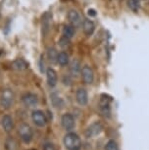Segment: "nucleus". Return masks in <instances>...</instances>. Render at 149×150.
Listing matches in <instances>:
<instances>
[{
    "label": "nucleus",
    "mask_w": 149,
    "mask_h": 150,
    "mask_svg": "<svg viewBox=\"0 0 149 150\" xmlns=\"http://www.w3.org/2000/svg\"><path fill=\"white\" fill-rule=\"evenodd\" d=\"M13 68L15 70H18V71H24L26 70L28 67H29V64L27 63L24 59H17L13 62L12 64Z\"/></svg>",
    "instance_id": "dca6fc26"
},
{
    "label": "nucleus",
    "mask_w": 149,
    "mask_h": 150,
    "mask_svg": "<svg viewBox=\"0 0 149 150\" xmlns=\"http://www.w3.org/2000/svg\"><path fill=\"white\" fill-rule=\"evenodd\" d=\"M23 102L27 107H35L38 103V97L33 93H26L23 96Z\"/></svg>",
    "instance_id": "f8f14e48"
},
{
    "label": "nucleus",
    "mask_w": 149,
    "mask_h": 150,
    "mask_svg": "<svg viewBox=\"0 0 149 150\" xmlns=\"http://www.w3.org/2000/svg\"><path fill=\"white\" fill-rule=\"evenodd\" d=\"M128 6L131 11L137 12L139 9V1L138 0H128Z\"/></svg>",
    "instance_id": "412c9836"
},
{
    "label": "nucleus",
    "mask_w": 149,
    "mask_h": 150,
    "mask_svg": "<svg viewBox=\"0 0 149 150\" xmlns=\"http://www.w3.org/2000/svg\"><path fill=\"white\" fill-rule=\"evenodd\" d=\"M40 70H41V72H43V70H44V61H43V57L41 56V58H40Z\"/></svg>",
    "instance_id": "a878e982"
},
{
    "label": "nucleus",
    "mask_w": 149,
    "mask_h": 150,
    "mask_svg": "<svg viewBox=\"0 0 149 150\" xmlns=\"http://www.w3.org/2000/svg\"><path fill=\"white\" fill-rule=\"evenodd\" d=\"M68 19H69V22L71 23V25L75 29L80 28L81 26V24H83L81 18L77 10H74V9L70 10L68 13Z\"/></svg>",
    "instance_id": "0eeeda50"
},
{
    "label": "nucleus",
    "mask_w": 149,
    "mask_h": 150,
    "mask_svg": "<svg viewBox=\"0 0 149 150\" xmlns=\"http://www.w3.org/2000/svg\"><path fill=\"white\" fill-rule=\"evenodd\" d=\"M102 129H103V127L100 123H98V122L93 123L92 125H90L88 129H86L85 137H88V138L96 137V135H98L101 132H102Z\"/></svg>",
    "instance_id": "6e6552de"
},
{
    "label": "nucleus",
    "mask_w": 149,
    "mask_h": 150,
    "mask_svg": "<svg viewBox=\"0 0 149 150\" xmlns=\"http://www.w3.org/2000/svg\"><path fill=\"white\" fill-rule=\"evenodd\" d=\"M14 102V92L11 89H3L0 94V105L2 108L8 109Z\"/></svg>",
    "instance_id": "7ed1b4c3"
},
{
    "label": "nucleus",
    "mask_w": 149,
    "mask_h": 150,
    "mask_svg": "<svg viewBox=\"0 0 149 150\" xmlns=\"http://www.w3.org/2000/svg\"><path fill=\"white\" fill-rule=\"evenodd\" d=\"M81 77H83V80L84 81V83L86 84H90L93 83L94 81V74L93 71L89 66L85 65L81 68Z\"/></svg>",
    "instance_id": "423d86ee"
},
{
    "label": "nucleus",
    "mask_w": 149,
    "mask_h": 150,
    "mask_svg": "<svg viewBox=\"0 0 149 150\" xmlns=\"http://www.w3.org/2000/svg\"><path fill=\"white\" fill-rule=\"evenodd\" d=\"M69 55L68 53H66L65 51H62L60 53H58V58H57V63L60 64L61 66H66L69 64Z\"/></svg>",
    "instance_id": "a211bd4d"
},
{
    "label": "nucleus",
    "mask_w": 149,
    "mask_h": 150,
    "mask_svg": "<svg viewBox=\"0 0 149 150\" xmlns=\"http://www.w3.org/2000/svg\"><path fill=\"white\" fill-rule=\"evenodd\" d=\"M70 72H71V75L73 77H78L80 75V73L81 72V63L78 60H73L71 62V65H70Z\"/></svg>",
    "instance_id": "2eb2a0df"
},
{
    "label": "nucleus",
    "mask_w": 149,
    "mask_h": 150,
    "mask_svg": "<svg viewBox=\"0 0 149 150\" xmlns=\"http://www.w3.org/2000/svg\"><path fill=\"white\" fill-rule=\"evenodd\" d=\"M105 150H119V147H118V144L116 141L113 139H110L106 143Z\"/></svg>",
    "instance_id": "5701e85b"
},
{
    "label": "nucleus",
    "mask_w": 149,
    "mask_h": 150,
    "mask_svg": "<svg viewBox=\"0 0 149 150\" xmlns=\"http://www.w3.org/2000/svg\"><path fill=\"white\" fill-rule=\"evenodd\" d=\"M49 30V14L46 13L42 18V33L45 36Z\"/></svg>",
    "instance_id": "aec40b11"
},
{
    "label": "nucleus",
    "mask_w": 149,
    "mask_h": 150,
    "mask_svg": "<svg viewBox=\"0 0 149 150\" xmlns=\"http://www.w3.org/2000/svg\"><path fill=\"white\" fill-rule=\"evenodd\" d=\"M64 145L67 150H81V140L75 132H69L64 137Z\"/></svg>",
    "instance_id": "f257e3e1"
},
{
    "label": "nucleus",
    "mask_w": 149,
    "mask_h": 150,
    "mask_svg": "<svg viewBox=\"0 0 149 150\" xmlns=\"http://www.w3.org/2000/svg\"><path fill=\"white\" fill-rule=\"evenodd\" d=\"M76 33V29L72 25H65L63 28V35L67 36L69 38H72L73 36L75 35Z\"/></svg>",
    "instance_id": "6ab92c4d"
},
{
    "label": "nucleus",
    "mask_w": 149,
    "mask_h": 150,
    "mask_svg": "<svg viewBox=\"0 0 149 150\" xmlns=\"http://www.w3.org/2000/svg\"><path fill=\"white\" fill-rule=\"evenodd\" d=\"M18 134L21 137V139L24 141L25 143H30L32 139L33 132L32 129L30 128V125L28 124H21L18 128Z\"/></svg>",
    "instance_id": "f03ea898"
},
{
    "label": "nucleus",
    "mask_w": 149,
    "mask_h": 150,
    "mask_svg": "<svg viewBox=\"0 0 149 150\" xmlns=\"http://www.w3.org/2000/svg\"><path fill=\"white\" fill-rule=\"evenodd\" d=\"M43 150H56L54 144L51 142H46L43 145Z\"/></svg>",
    "instance_id": "b1692460"
},
{
    "label": "nucleus",
    "mask_w": 149,
    "mask_h": 150,
    "mask_svg": "<svg viewBox=\"0 0 149 150\" xmlns=\"http://www.w3.org/2000/svg\"><path fill=\"white\" fill-rule=\"evenodd\" d=\"M32 119L33 123L37 127H40V128L45 127V125L47 124L46 116L43 112L40 111V110H35V111L32 113Z\"/></svg>",
    "instance_id": "39448f33"
},
{
    "label": "nucleus",
    "mask_w": 149,
    "mask_h": 150,
    "mask_svg": "<svg viewBox=\"0 0 149 150\" xmlns=\"http://www.w3.org/2000/svg\"><path fill=\"white\" fill-rule=\"evenodd\" d=\"M46 79H47V83H48V86L50 87L56 86V84L58 83V76L54 69H52V68H48L47 69Z\"/></svg>",
    "instance_id": "9b49d317"
},
{
    "label": "nucleus",
    "mask_w": 149,
    "mask_h": 150,
    "mask_svg": "<svg viewBox=\"0 0 149 150\" xmlns=\"http://www.w3.org/2000/svg\"><path fill=\"white\" fill-rule=\"evenodd\" d=\"M61 122H62V126H63V128L66 131H72L75 128V119L72 114H69V113L64 114L62 116Z\"/></svg>",
    "instance_id": "1a4fd4ad"
},
{
    "label": "nucleus",
    "mask_w": 149,
    "mask_h": 150,
    "mask_svg": "<svg viewBox=\"0 0 149 150\" xmlns=\"http://www.w3.org/2000/svg\"><path fill=\"white\" fill-rule=\"evenodd\" d=\"M111 101H112L111 97H108L107 95L101 96L100 103H99V109H100L101 114L106 118H110V116H111V108H110Z\"/></svg>",
    "instance_id": "20e7f679"
},
{
    "label": "nucleus",
    "mask_w": 149,
    "mask_h": 150,
    "mask_svg": "<svg viewBox=\"0 0 149 150\" xmlns=\"http://www.w3.org/2000/svg\"><path fill=\"white\" fill-rule=\"evenodd\" d=\"M1 126L2 129H4V132H10L14 128V122L12 117L9 115H4L1 119Z\"/></svg>",
    "instance_id": "ddd939ff"
},
{
    "label": "nucleus",
    "mask_w": 149,
    "mask_h": 150,
    "mask_svg": "<svg viewBox=\"0 0 149 150\" xmlns=\"http://www.w3.org/2000/svg\"><path fill=\"white\" fill-rule=\"evenodd\" d=\"M94 29H95L94 23L92 22L91 20H88V19L83 20V33H85L86 35H91L94 32Z\"/></svg>",
    "instance_id": "4468645a"
},
{
    "label": "nucleus",
    "mask_w": 149,
    "mask_h": 150,
    "mask_svg": "<svg viewBox=\"0 0 149 150\" xmlns=\"http://www.w3.org/2000/svg\"><path fill=\"white\" fill-rule=\"evenodd\" d=\"M76 99H77L78 103L81 106H84L88 104V91H86L85 88L83 87H80L77 92H76Z\"/></svg>",
    "instance_id": "9d476101"
},
{
    "label": "nucleus",
    "mask_w": 149,
    "mask_h": 150,
    "mask_svg": "<svg viewBox=\"0 0 149 150\" xmlns=\"http://www.w3.org/2000/svg\"><path fill=\"white\" fill-rule=\"evenodd\" d=\"M70 39L71 38H67V36H65V35H62L61 38L59 39V45H60L62 48L68 47L70 45V43H71V40H70Z\"/></svg>",
    "instance_id": "4be33fe9"
},
{
    "label": "nucleus",
    "mask_w": 149,
    "mask_h": 150,
    "mask_svg": "<svg viewBox=\"0 0 149 150\" xmlns=\"http://www.w3.org/2000/svg\"><path fill=\"white\" fill-rule=\"evenodd\" d=\"M47 57H48L50 63H52V64L57 63V58H58L57 50L53 47H49L48 49H47Z\"/></svg>",
    "instance_id": "f3484780"
},
{
    "label": "nucleus",
    "mask_w": 149,
    "mask_h": 150,
    "mask_svg": "<svg viewBox=\"0 0 149 150\" xmlns=\"http://www.w3.org/2000/svg\"><path fill=\"white\" fill-rule=\"evenodd\" d=\"M30 150H35V149H30Z\"/></svg>",
    "instance_id": "bb28decb"
},
{
    "label": "nucleus",
    "mask_w": 149,
    "mask_h": 150,
    "mask_svg": "<svg viewBox=\"0 0 149 150\" xmlns=\"http://www.w3.org/2000/svg\"><path fill=\"white\" fill-rule=\"evenodd\" d=\"M88 14L90 17H94V16H96V12H95V10H93V9H89L88 11Z\"/></svg>",
    "instance_id": "393cba45"
}]
</instances>
